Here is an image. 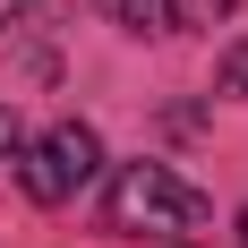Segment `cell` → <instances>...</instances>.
<instances>
[{"label": "cell", "instance_id": "1", "mask_svg": "<svg viewBox=\"0 0 248 248\" xmlns=\"http://www.w3.org/2000/svg\"><path fill=\"white\" fill-rule=\"evenodd\" d=\"M205 188L171 171V163H120L111 188H103V231H128V240H180V231H205Z\"/></svg>", "mask_w": 248, "mask_h": 248}, {"label": "cell", "instance_id": "2", "mask_svg": "<svg viewBox=\"0 0 248 248\" xmlns=\"http://www.w3.org/2000/svg\"><path fill=\"white\" fill-rule=\"evenodd\" d=\"M94 171H103V137H94L86 120L43 128V137L17 154V180H26V197H34V205H69V197H77Z\"/></svg>", "mask_w": 248, "mask_h": 248}, {"label": "cell", "instance_id": "3", "mask_svg": "<svg viewBox=\"0 0 248 248\" xmlns=\"http://www.w3.org/2000/svg\"><path fill=\"white\" fill-rule=\"evenodd\" d=\"M103 9H111L128 34H163V26H171V0H103Z\"/></svg>", "mask_w": 248, "mask_h": 248}, {"label": "cell", "instance_id": "4", "mask_svg": "<svg viewBox=\"0 0 248 248\" xmlns=\"http://www.w3.org/2000/svg\"><path fill=\"white\" fill-rule=\"evenodd\" d=\"M214 77H223V94H240V103H248V34L223 51V69H214Z\"/></svg>", "mask_w": 248, "mask_h": 248}, {"label": "cell", "instance_id": "5", "mask_svg": "<svg viewBox=\"0 0 248 248\" xmlns=\"http://www.w3.org/2000/svg\"><path fill=\"white\" fill-rule=\"evenodd\" d=\"M240 0H171V17H188V26H214V17H231Z\"/></svg>", "mask_w": 248, "mask_h": 248}, {"label": "cell", "instance_id": "6", "mask_svg": "<svg viewBox=\"0 0 248 248\" xmlns=\"http://www.w3.org/2000/svg\"><path fill=\"white\" fill-rule=\"evenodd\" d=\"M17 154H26V128H17V111L0 103V163H17Z\"/></svg>", "mask_w": 248, "mask_h": 248}, {"label": "cell", "instance_id": "7", "mask_svg": "<svg viewBox=\"0 0 248 248\" xmlns=\"http://www.w3.org/2000/svg\"><path fill=\"white\" fill-rule=\"evenodd\" d=\"M17 9H26V0H0V26H9V17H17Z\"/></svg>", "mask_w": 248, "mask_h": 248}, {"label": "cell", "instance_id": "8", "mask_svg": "<svg viewBox=\"0 0 248 248\" xmlns=\"http://www.w3.org/2000/svg\"><path fill=\"white\" fill-rule=\"evenodd\" d=\"M240 248H248V214H240Z\"/></svg>", "mask_w": 248, "mask_h": 248}]
</instances>
